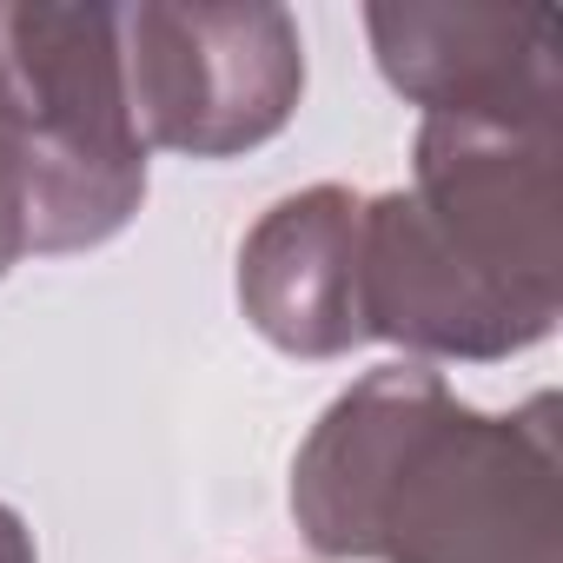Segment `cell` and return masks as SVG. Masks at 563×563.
<instances>
[{"mask_svg":"<svg viewBox=\"0 0 563 563\" xmlns=\"http://www.w3.org/2000/svg\"><path fill=\"white\" fill-rule=\"evenodd\" d=\"M120 67L140 140L192 159L272 140L306 87L299 27L278 8H133Z\"/></svg>","mask_w":563,"mask_h":563,"instance_id":"277c9868","label":"cell"},{"mask_svg":"<svg viewBox=\"0 0 563 563\" xmlns=\"http://www.w3.org/2000/svg\"><path fill=\"white\" fill-rule=\"evenodd\" d=\"M27 252H34V166H27L21 100H14L8 60H0V278Z\"/></svg>","mask_w":563,"mask_h":563,"instance_id":"52a82bcc","label":"cell"},{"mask_svg":"<svg viewBox=\"0 0 563 563\" xmlns=\"http://www.w3.org/2000/svg\"><path fill=\"white\" fill-rule=\"evenodd\" d=\"M550 405L484 418L424 365L352 385L299 451L292 510L325 556L563 563Z\"/></svg>","mask_w":563,"mask_h":563,"instance_id":"6da1fadb","label":"cell"},{"mask_svg":"<svg viewBox=\"0 0 563 563\" xmlns=\"http://www.w3.org/2000/svg\"><path fill=\"white\" fill-rule=\"evenodd\" d=\"M556 126L424 120L411 192L358 206V319L438 358H504L550 332L563 258Z\"/></svg>","mask_w":563,"mask_h":563,"instance_id":"7a4b0ae2","label":"cell"},{"mask_svg":"<svg viewBox=\"0 0 563 563\" xmlns=\"http://www.w3.org/2000/svg\"><path fill=\"white\" fill-rule=\"evenodd\" d=\"M358 206L345 186H312L278 199L245 252H239V299L245 319L299 358H339L365 339L358 319Z\"/></svg>","mask_w":563,"mask_h":563,"instance_id":"8992f818","label":"cell"},{"mask_svg":"<svg viewBox=\"0 0 563 563\" xmlns=\"http://www.w3.org/2000/svg\"><path fill=\"white\" fill-rule=\"evenodd\" d=\"M0 60L27 126L34 252L113 239L146 192V140L126 107L120 14L0 8Z\"/></svg>","mask_w":563,"mask_h":563,"instance_id":"3957f363","label":"cell"},{"mask_svg":"<svg viewBox=\"0 0 563 563\" xmlns=\"http://www.w3.org/2000/svg\"><path fill=\"white\" fill-rule=\"evenodd\" d=\"M385 80L424 120L556 126V14L550 8H372Z\"/></svg>","mask_w":563,"mask_h":563,"instance_id":"5b68a950","label":"cell"},{"mask_svg":"<svg viewBox=\"0 0 563 563\" xmlns=\"http://www.w3.org/2000/svg\"><path fill=\"white\" fill-rule=\"evenodd\" d=\"M0 563H34V537L8 504H0Z\"/></svg>","mask_w":563,"mask_h":563,"instance_id":"ba28073f","label":"cell"}]
</instances>
